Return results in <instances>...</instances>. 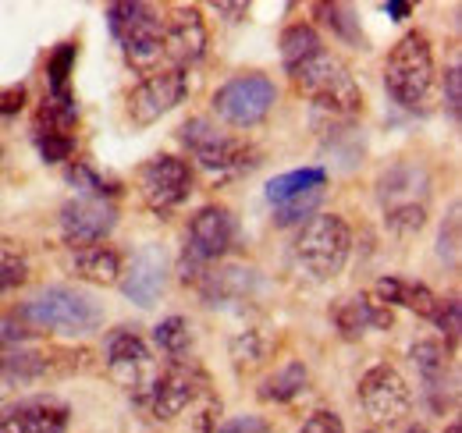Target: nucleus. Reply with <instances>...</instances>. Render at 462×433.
<instances>
[{"label":"nucleus","instance_id":"f257e3e1","mask_svg":"<svg viewBox=\"0 0 462 433\" xmlns=\"http://www.w3.org/2000/svg\"><path fill=\"white\" fill-rule=\"evenodd\" d=\"M384 89L388 97L409 114H427L438 89V68H434V47L427 32L412 29L392 47L384 60Z\"/></svg>","mask_w":462,"mask_h":433},{"label":"nucleus","instance_id":"f03ea898","mask_svg":"<svg viewBox=\"0 0 462 433\" xmlns=\"http://www.w3.org/2000/svg\"><path fill=\"white\" fill-rule=\"evenodd\" d=\"M430 192H434V181H430V170L423 163L399 161L388 170H381L377 203H381L388 231H395L402 238L420 235L427 216H430Z\"/></svg>","mask_w":462,"mask_h":433},{"label":"nucleus","instance_id":"7ed1b4c3","mask_svg":"<svg viewBox=\"0 0 462 433\" xmlns=\"http://www.w3.org/2000/svg\"><path fill=\"white\" fill-rule=\"evenodd\" d=\"M178 139H181V146L189 150V157L199 163L214 181L245 178V174H253V170L263 163L260 146H253L249 139L217 132V124H214L210 117H189V121L178 128Z\"/></svg>","mask_w":462,"mask_h":433},{"label":"nucleus","instance_id":"20e7f679","mask_svg":"<svg viewBox=\"0 0 462 433\" xmlns=\"http://www.w3.org/2000/svg\"><path fill=\"white\" fill-rule=\"evenodd\" d=\"M18 320L29 330H54V334L82 337L104 327V306L82 288L54 284V288H43L32 302H25L18 309Z\"/></svg>","mask_w":462,"mask_h":433},{"label":"nucleus","instance_id":"39448f33","mask_svg":"<svg viewBox=\"0 0 462 433\" xmlns=\"http://www.w3.org/2000/svg\"><path fill=\"white\" fill-rule=\"evenodd\" d=\"M289 78L295 82L299 93H306L313 100L317 114L328 110L331 117L352 121L363 110V89H359V82L352 78V71L342 64V57H335L328 47L317 57H310L306 64H299L295 71H289Z\"/></svg>","mask_w":462,"mask_h":433},{"label":"nucleus","instance_id":"423d86ee","mask_svg":"<svg viewBox=\"0 0 462 433\" xmlns=\"http://www.w3.org/2000/svg\"><path fill=\"white\" fill-rule=\"evenodd\" d=\"M291 256L299 263V271L313 281H331L346 271L348 256H352V227L346 216L338 214H317L310 216L291 245Z\"/></svg>","mask_w":462,"mask_h":433},{"label":"nucleus","instance_id":"0eeeda50","mask_svg":"<svg viewBox=\"0 0 462 433\" xmlns=\"http://www.w3.org/2000/svg\"><path fill=\"white\" fill-rule=\"evenodd\" d=\"M107 25L121 43L125 60L143 71L153 75L164 60V18L157 7L139 4V0H125V4H111L107 7Z\"/></svg>","mask_w":462,"mask_h":433},{"label":"nucleus","instance_id":"6e6552de","mask_svg":"<svg viewBox=\"0 0 462 433\" xmlns=\"http://www.w3.org/2000/svg\"><path fill=\"white\" fill-rule=\"evenodd\" d=\"M235 235H238V220L228 207H199L192 220H189V231H185V256H181V281L185 284H196L210 263L225 260L235 245Z\"/></svg>","mask_w":462,"mask_h":433},{"label":"nucleus","instance_id":"1a4fd4ad","mask_svg":"<svg viewBox=\"0 0 462 433\" xmlns=\"http://www.w3.org/2000/svg\"><path fill=\"white\" fill-rule=\"evenodd\" d=\"M278 104V86L260 75V71H245L235 75L225 86H217V93L210 97L214 114L231 124V128H256L267 121V114Z\"/></svg>","mask_w":462,"mask_h":433},{"label":"nucleus","instance_id":"9d476101","mask_svg":"<svg viewBox=\"0 0 462 433\" xmlns=\"http://www.w3.org/2000/svg\"><path fill=\"white\" fill-rule=\"evenodd\" d=\"M104 366H107V377L115 380L117 387L135 391V394H146V398H150L153 383L161 377L150 345H146L132 327H117V330L107 334Z\"/></svg>","mask_w":462,"mask_h":433},{"label":"nucleus","instance_id":"9b49d317","mask_svg":"<svg viewBox=\"0 0 462 433\" xmlns=\"http://www.w3.org/2000/svg\"><path fill=\"white\" fill-rule=\"evenodd\" d=\"M192 192H196V170L185 157L161 153L139 167V196L153 214H174Z\"/></svg>","mask_w":462,"mask_h":433},{"label":"nucleus","instance_id":"f8f14e48","mask_svg":"<svg viewBox=\"0 0 462 433\" xmlns=\"http://www.w3.org/2000/svg\"><path fill=\"white\" fill-rule=\"evenodd\" d=\"M359 405L374 423L392 427V423H402L412 412V391L395 366L377 363L374 370H366L359 377Z\"/></svg>","mask_w":462,"mask_h":433},{"label":"nucleus","instance_id":"ddd939ff","mask_svg":"<svg viewBox=\"0 0 462 433\" xmlns=\"http://www.w3.org/2000/svg\"><path fill=\"white\" fill-rule=\"evenodd\" d=\"M189 97V71L181 68H157L128 93V117L139 128L157 124L164 114H171Z\"/></svg>","mask_w":462,"mask_h":433},{"label":"nucleus","instance_id":"4468645a","mask_svg":"<svg viewBox=\"0 0 462 433\" xmlns=\"http://www.w3.org/2000/svg\"><path fill=\"white\" fill-rule=\"evenodd\" d=\"M207 394H210V377L192 359L189 363H174L157 377L153 391H150V412H153V419L171 423Z\"/></svg>","mask_w":462,"mask_h":433},{"label":"nucleus","instance_id":"2eb2a0df","mask_svg":"<svg viewBox=\"0 0 462 433\" xmlns=\"http://www.w3.org/2000/svg\"><path fill=\"white\" fill-rule=\"evenodd\" d=\"M60 238L71 249H89V245H104L117 227V207L111 199H86L75 196L60 207L58 214Z\"/></svg>","mask_w":462,"mask_h":433},{"label":"nucleus","instance_id":"dca6fc26","mask_svg":"<svg viewBox=\"0 0 462 433\" xmlns=\"http://www.w3.org/2000/svg\"><path fill=\"white\" fill-rule=\"evenodd\" d=\"M71 423L68 401L54 394H32L0 409V433H64Z\"/></svg>","mask_w":462,"mask_h":433},{"label":"nucleus","instance_id":"f3484780","mask_svg":"<svg viewBox=\"0 0 462 433\" xmlns=\"http://www.w3.org/2000/svg\"><path fill=\"white\" fill-rule=\"evenodd\" d=\"M117 288L125 291L128 302L150 309L164 295V288H168V253L161 245H143L128 260V267H121Z\"/></svg>","mask_w":462,"mask_h":433},{"label":"nucleus","instance_id":"a211bd4d","mask_svg":"<svg viewBox=\"0 0 462 433\" xmlns=\"http://www.w3.org/2000/svg\"><path fill=\"white\" fill-rule=\"evenodd\" d=\"M207 43H210V32H207L203 11L199 7H174L164 22V57L174 68L185 71L189 64H196L207 54Z\"/></svg>","mask_w":462,"mask_h":433},{"label":"nucleus","instance_id":"6ab92c4d","mask_svg":"<svg viewBox=\"0 0 462 433\" xmlns=\"http://www.w3.org/2000/svg\"><path fill=\"white\" fill-rule=\"evenodd\" d=\"M199 295L207 306L214 309H231V306H245L256 299L260 291V273L253 267H242V263H225L217 271H207L196 281Z\"/></svg>","mask_w":462,"mask_h":433},{"label":"nucleus","instance_id":"aec40b11","mask_svg":"<svg viewBox=\"0 0 462 433\" xmlns=\"http://www.w3.org/2000/svg\"><path fill=\"white\" fill-rule=\"evenodd\" d=\"M331 320H335L338 334H342L346 341L363 337V334H366V330H374V327L392 330V324H395L392 309H388V306H381V302H374L370 295H348V299H342V302L335 306Z\"/></svg>","mask_w":462,"mask_h":433},{"label":"nucleus","instance_id":"412c9836","mask_svg":"<svg viewBox=\"0 0 462 433\" xmlns=\"http://www.w3.org/2000/svg\"><path fill=\"white\" fill-rule=\"evenodd\" d=\"M374 291H377V302L381 306H405V309H412V313H420L427 320H434L438 302H441L427 284L405 281V277H381Z\"/></svg>","mask_w":462,"mask_h":433},{"label":"nucleus","instance_id":"4be33fe9","mask_svg":"<svg viewBox=\"0 0 462 433\" xmlns=\"http://www.w3.org/2000/svg\"><path fill=\"white\" fill-rule=\"evenodd\" d=\"M71 271L89 284H104L111 288L121 281V256L111 245H89V249H75L71 256Z\"/></svg>","mask_w":462,"mask_h":433},{"label":"nucleus","instance_id":"5701e85b","mask_svg":"<svg viewBox=\"0 0 462 433\" xmlns=\"http://www.w3.org/2000/svg\"><path fill=\"white\" fill-rule=\"evenodd\" d=\"M306 387H310V370L299 363V359H291L285 363L282 370H274L271 377L260 383V391H256V398L260 401H274V405H285V401H295L299 394H306Z\"/></svg>","mask_w":462,"mask_h":433},{"label":"nucleus","instance_id":"b1692460","mask_svg":"<svg viewBox=\"0 0 462 433\" xmlns=\"http://www.w3.org/2000/svg\"><path fill=\"white\" fill-rule=\"evenodd\" d=\"M271 352H274L271 334H267V330H256V327L235 334L228 345L231 366H235L238 373H253V370H260V366L271 359Z\"/></svg>","mask_w":462,"mask_h":433},{"label":"nucleus","instance_id":"393cba45","mask_svg":"<svg viewBox=\"0 0 462 433\" xmlns=\"http://www.w3.org/2000/svg\"><path fill=\"white\" fill-rule=\"evenodd\" d=\"M282 64H285V71H295L299 64H306L310 57H317L324 51V40H320V32H317V25H310V22H295L289 25L285 32H282Z\"/></svg>","mask_w":462,"mask_h":433},{"label":"nucleus","instance_id":"a878e982","mask_svg":"<svg viewBox=\"0 0 462 433\" xmlns=\"http://www.w3.org/2000/svg\"><path fill=\"white\" fill-rule=\"evenodd\" d=\"M409 359H412V366L420 370V377H423L430 394L441 391L445 373H448V348H445L441 341H416V345L409 348Z\"/></svg>","mask_w":462,"mask_h":433},{"label":"nucleus","instance_id":"bb28decb","mask_svg":"<svg viewBox=\"0 0 462 433\" xmlns=\"http://www.w3.org/2000/svg\"><path fill=\"white\" fill-rule=\"evenodd\" d=\"M328 181V170L324 167H302V170H289V174H278L271 185H267V199L278 207L285 199H295L310 189H324Z\"/></svg>","mask_w":462,"mask_h":433},{"label":"nucleus","instance_id":"cd10ccee","mask_svg":"<svg viewBox=\"0 0 462 433\" xmlns=\"http://www.w3.org/2000/svg\"><path fill=\"white\" fill-rule=\"evenodd\" d=\"M153 341L157 348L174 363H189V352H192V324L185 317H168L153 327Z\"/></svg>","mask_w":462,"mask_h":433},{"label":"nucleus","instance_id":"c85d7f7f","mask_svg":"<svg viewBox=\"0 0 462 433\" xmlns=\"http://www.w3.org/2000/svg\"><path fill=\"white\" fill-rule=\"evenodd\" d=\"M313 14H320V22H324L342 43L363 47V29H359V18L352 14V7H346V4H317Z\"/></svg>","mask_w":462,"mask_h":433},{"label":"nucleus","instance_id":"c756f323","mask_svg":"<svg viewBox=\"0 0 462 433\" xmlns=\"http://www.w3.org/2000/svg\"><path fill=\"white\" fill-rule=\"evenodd\" d=\"M32 139L43 163H71L75 153V132H60V128H40L32 124Z\"/></svg>","mask_w":462,"mask_h":433},{"label":"nucleus","instance_id":"7c9ffc66","mask_svg":"<svg viewBox=\"0 0 462 433\" xmlns=\"http://www.w3.org/2000/svg\"><path fill=\"white\" fill-rule=\"evenodd\" d=\"M320 199H324V189H310V192H302V196H295V199H285V203H278V207H274V224H278V227L306 224L310 216H317V207H320Z\"/></svg>","mask_w":462,"mask_h":433},{"label":"nucleus","instance_id":"2f4dec72","mask_svg":"<svg viewBox=\"0 0 462 433\" xmlns=\"http://www.w3.org/2000/svg\"><path fill=\"white\" fill-rule=\"evenodd\" d=\"M64 178H68V181H71L86 199H111V196L117 192V189H111V185H107V181H104L89 163H82V161L68 163V167H64Z\"/></svg>","mask_w":462,"mask_h":433},{"label":"nucleus","instance_id":"473e14b6","mask_svg":"<svg viewBox=\"0 0 462 433\" xmlns=\"http://www.w3.org/2000/svg\"><path fill=\"white\" fill-rule=\"evenodd\" d=\"M29 281V260L11 242H0V291H14Z\"/></svg>","mask_w":462,"mask_h":433},{"label":"nucleus","instance_id":"72a5a7b5","mask_svg":"<svg viewBox=\"0 0 462 433\" xmlns=\"http://www.w3.org/2000/svg\"><path fill=\"white\" fill-rule=\"evenodd\" d=\"M75 57H79V47L75 43H60L58 51L47 60V82L51 89L47 93H58V89H68V75L75 71Z\"/></svg>","mask_w":462,"mask_h":433},{"label":"nucleus","instance_id":"f704fd0d","mask_svg":"<svg viewBox=\"0 0 462 433\" xmlns=\"http://www.w3.org/2000/svg\"><path fill=\"white\" fill-rule=\"evenodd\" d=\"M434 324L438 330H445L448 345L459 341V330H462V302L459 299H441L438 302V313H434Z\"/></svg>","mask_w":462,"mask_h":433},{"label":"nucleus","instance_id":"c9c22d12","mask_svg":"<svg viewBox=\"0 0 462 433\" xmlns=\"http://www.w3.org/2000/svg\"><path fill=\"white\" fill-rule=\"evenodd\" d=\"M438 256H441V260H448L452 267L459 263V203L452 207L448 224L441 227V238H438Z\"/></svg>","mask_w":462,"mask_h":433},{"label":"nucleus","instance_id":"e433bc0d","mask_svg":"<svg viewBox=\"0 0 462 433\" xmlns=\"http://www.w3.org/2000/svg\"><path fill=\"white\" fill-rule=\"evenodd\" d=\"M299 433H346V423H342L338 412H331V409H317V412L302 423V430Z\"/></svg>","mask_w":462,"mask_h":433},{"label":"nucleus","instance_id":"4c0bfd02","mask_svg":"<svg viewBox=\"0 0 462 433\" xmlns=\"http://www.w3.org/2000/svg\"><path fill=\"white\" fill-rule=\"evenodd\" d=\"M445 107H448V114L459 121V110H462V71H459V64H452V68L445 71Z\"/></svg>","mask_w":462,"mask_h":433},{"label":"nucleus","instance_id":"58836bf2","mask_svg":"<svg viewBox=\"0 0 462 433\" xmlns=\"http://www.w3.org/2000/svg\"><path fill=\"white\" fill-rule=\"evenodd\" d=\"M32 337V330L22 324L18 317H7V320H0V352L4 348H14V345H22V341H29Z\"/></svg>","mask_w":462,"mask_h":433},{"label":"nucleus","instance_id":"ea45409f","mask_svg":"<svg viewBox=\"0 0 462 433\" xmlns=\"http://www.w3.org/2000/svg\"><path fill=\"white\" fill-rule=\"evenodd\" d=\"M25 107V89L22 86H11V89H0V117H11Z\"/></svg>","mask_w":462,"mask_h":433},{"label":"nucleus","instance_id":"a19ab883","mask_svg":"<svg viewBox=\"0 0 462 433\" xmlns=\"http://www.w3.org/2000/svg\"><path fill=\"white\" fill-rule=\"evenodd\" d=\"M217 433H267V423L256 416H245V419H235L228 427H217Z\"/></svg>","mask_w":462,"mask_h":433},{"label":"nucleus","instance_id":"79ce46f5","mask_svg":"<svg viewBox=\"0 0 462 433\" xmlns=\"http://www.w3.org/2000/svg\"><path fill=\"white\" fill-rule=\"evenodd\" d=\"M214 11H217L225 22H242V18L249 14V4H225V0H217Z\"/></svg>","mask_w":462,"mask_h":433},{"label":"nucleus","instance_id":"37998d69","mask_svg":"<svg viewBox=\"0 0 462 433\" xmlns=\"http://www.w3.org/2000/svg\"><path fill=\"white\" fill-rule=\"evenodd\" d=\"M384 11H388L395 22H402V18L412 14V4H405V0H392V4H384Z\"/></svg>","mask_w":462,"mask_h":433},{"label":"nucleus","instance_id":"c03bdc74","mask_svg":"<svg viewBox=\"0 0 462 433\" xmlns=\"http://www.w3.org/2000/svg\"><path fill=\"white\" fill-rule=\"evenodd\" d=\"M445 433H462L459 419H452V423H448V427H445Z\"/></svg>","mask_w":462,"mask_h":433},{"label":"nucleus","instance_id":"a18cd8bd","mask_svg":"<svg viewBox=\"0 0 462 433\" xmlns=\"http://www.w3.org/2000/svg\"><path fill=\"white\" fill-rule=\"evenodd\" d=\"M405 433H427V430H423V427H409Z\"/></svg>","mask_w":462,"mask_h":433},{"label":"nucleus","instance_id":"49530a36","mask_svg":"<svg viewBox=\"0 0 462 433\" xmlns=\"http://www.w3.org/2000/svg\"><path fill=\"white\" fill-rule=\"evenodd\" d=\"M4 157H7V153H4V143H0V167H4Z\"/></svg>","mask_w":462,"mask_h":433},{"label":"nucleus","instance_id":"de8ad7c7","mask_svg":"<svg viewBox=\"0 0 462 433\" xmlns=\"http://www.w3.org/2000/svg\"><path fill=\"white\" fill-rule=\"evenodd\" d=\"M4 391H7V383H4V373H0V394H4Z\"/></svg>","mask_w":462,"mask_h":433},{"label":"nucleus","instance_id":"09e8293b","mask_svg":"<svg viewBox=\"0 0 462 433\" xmlns=\"http://www.w3.org/2000/svg\"><path fill=\"white\" fill-rule=\"evenodd\" d=\"M370 433H374V430H370Z\"/></svg>","mask_w":462,"mask_h":433}]
</instances>
